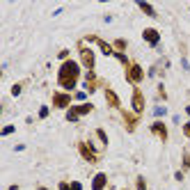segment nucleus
Masks as SVG:
<instances>
[{"label": "nucleus", "mask_w": 190, "mask_h": 190, "mask_svg": "<svg viewBox=\"0 0 190 190\" xmlns=\"http://www.w3.org/2000/svg\"><path fill=\"white\" fill-rule=\"evenodd\" d=\"M140 9H142V12H147V14H151V16L156 14V12H154V7H149V5H140Z\"/></svg>", "instance_id": "9"}, {"label": "nucleus", "mask_w": 190, "mask_h": 190, "mask_svg": "<svg viewBox=\"0 0 190 190\" xmlns=\"http://www.w3.org/2000/svg\"><path fill=\"white\" fill-rule=\"evenodd\" d=\"M12 94H14V96H18V94H21V85H14V87H12Z\"/></svg>", "instance_id": "12"}, {"label": "nucleus", "mask_w": 190, "mask_h": 190, "mask_svg": "<svg viewBox=\"0 0 190 190\" xmlns=\"http://www.w3.org/2000/svg\"><path fill=\"white\" fill-rule=\"evenodd\" d=\"M133 110H135V112H142V110H144V98H142V92H138V89L133 92Z\"/></svg>", "instance_id": "2"}, {"label": "nucleus", "mask_w": 190, "mask_h": 190, "mask_svg": "<svg viewBox=\"0 0 190 190\" xmlns=\"http://www.w3.org/2000/svg\"><path fill=\"white\" fill-rule=\"evenodd\" d=\"M108 101H110V103H112V105H117V103H119V101H117V96H115V94H112V92H108Z\"/></svg>", "instance_id": "10"}, {"label": "nucleus", "mask_w": 190, "mask_h": 190, "mask_svg": "<svg viewBox=\"0 0 190 190\" xmlns=\"http://www.w3.org/2000/svg\"><path fill=\"white\" fill-rule=\"evenodd\" d=\"M69 101H71V98H69V94H55V98H53V103H55L57 108H67Z\"/></svg>", "instance_id": "3"}, {"label": "nucleus", "mask_w": 190, "mask_h": 190, "mask_svg": "<svg viewBox=\"0 0 190 190\" xmlns=\"http://www.w3.org/2000/svg\"><path fill=\"white\" fill-rule=\"evenodd\" d=\"M9 133H14V126H5L2 128V135H9Z\"/></svg>", "instance_id": "11"}, {"label": "nucleus", "mask_w": 190, "mask_h": 190, "mask_svg": "<svg viewBox=\"0 0 190 190\" xmlns=\"http://www.w3.org/2000/svg\"><path fill=\"white\" fill-rule=\"evenodd\" d=\"M103 185H105V174H96V176H94L92 188L94 190H103Z\"/></svg>", "instance_id": "5"}, {"label": "nucleus", "mask_w": 190, "mask_h": 190, "mask_svg": "<svg viewBox=\"0 0 190 190\" xmlns=\"http://www.w3.org/2000/svg\"><path fill=\"white\" fill-rule=\"evenodd\" d=\"M82 60H85V64L87 67H94V55L89 51H82Z\"/></svg>", "instance_id": "7"}, {"label": "nucleus", "mask_w": 190, "mask_h": 190, "mask_svg": "<svg viewBox=\"0 0 190 190\" xmlns=\"http://www.w3.org/2000/svg\"><path fill=\"white\" fill-rule=\"evenodd\" d=\"M144 39L156 46V44H158V32H156V30H144Z\"/></svg>", "instance_id": "6"}, {"label": "nucleus", "mask_w": 190, "mask_h": 190, "mask_svg": "<svg viewBox=\"0 0 190 190\" xmlns=\"http://www.w3.org/2000/svg\"><path fill=\"white\" fill-rule=\"evenodd\" d=\"M76 76H78V64L76 62H67L60 69V82L64 87H73L76 85Z\"/></svg>", "instance_id": "1"}, {"label": "nucleus", "mask_w": 190, "mask_h": 190, "mask_svg": "<svg viewBox=\"0 0 190 190\" xmlns=\"http://www.w3.org/2000/svg\"><path fill=\"white\" fill-rule=\"evenodd\" d=\"M71 190H80V183H73V185H71Z\"/></svg>", "instance_id": "15"}, {"label": "nucleus", "mask_w": 190, "mask_h": 190, "mask_svg": "<svg viewBox=\"0 0 190 190\" xmlns=\"http://www.w3.org/2000/svg\"><path fill=\"white\" fill-rule=\"evenodd\" d=\"M151 131H154V133H158L160 138H167V133H165V126H163V124H154V126H151Z\"/></svg>", "instance_id": "8"}, {"label": "nucleus", "mask_w": 190, "mask_h": 190, "mask_svg": "<svg viewBox=\"0 0 190 190\" xmlns=\"http://www.w3.org/2000/svg\"><path fill=\"white\" fill-rule=\"evenodd\" d=\"M183 133H185V135L190 138V124H185V126H183Z\"/></svg>", "instance_id": "14"}, {"label": "nucleus", "mask_w": 190, "mask_h": 190, "mask_svg": "<svg viewBox=\"0 0 190 190\" xmlns=\"http://www.w3.org/2000/svg\"><path fill=\"white\" fill-rule=\"evenodd\" d=\"M128 80H142V69L138 67V64H133V67H131V73H128Z\"/></svg>", "instance_id": "4"}, {"label": "nucleus", "mask_w": 190, "mask_h": 190, "mask_svg": "<svg viewBox=\"0 0 190 190\" xmlns=\"http://www.w3.org/2000/svg\"><path fill=\"white\" fill-rule=\"evenodd\" d=\"M138 188L140 190H147V188H144V179H138Z\"/></svg>", "instance_id": "13"}]
</instances>
